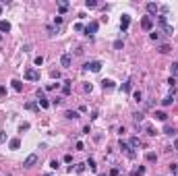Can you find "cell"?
Instances as JSON below:
<instances>
[{
	"instance_id": "cell-1",
	"label": "cell",
	"mask_w": 178,
	"mask_h": 176,
	"mask_svg": "<svg viewBox=\"0 0 178 176\" xmlns=\"http://www.w3.org/2000/svg\"><path fill=\"white\" fill-rule=\"evenodd\" d=\"M158 25L164 29V33H166V35H172V33H174V27H172V25H168L166 15H158Z\"/></svg>"
},
{
	"instance_id": "cell-2",
	"label": "cell",
	"mask_w": 178,
	"mask_h": 176,
	"mask_svg": "<svg viewBox=\"0 0 178 176\" xmlns=\"http://www.w3.org/2000/svg\"><path fill=\"white\" fill-rule=\"evenodd\" d=\"M118 147H120V149L126 153V158H130V160H135V158H137V151L132 149V147H130L126 141H120V145H118Z\"/></svg>"
},
{
	"instance_id": "cell-3",
	"label": "cell",
	"mask_w": 178,
	"mask_h": 176,
	"mask_svg": "<svg viewBox=\"0 0 178 176\" xmlns=\"http://www.w3.org/2000/svg\"><path fill=\"white\" fill-rule=\"evenodd\" d=\"M83 71H91V73H100V71H102V62H100V60H91V62H87L85 67H83Z\"/></svg>"
},
{
	"instance_id": "cell-4",
	"label": "cell",
	"mask_w": 178,
	"mask_h": 176,
	"mask_svg": "<svg viewBox=\"0 0 178 176\" xmlns=\"http://www.w3.org/2000/svg\"><path fill=\"white\" fill-rule=\"evenodd\" d=\"M27 81H39V71L35 69H25V75H23Z\"/></svg>"
},
{
	"instance_id": "cell-5",
	"label": "cell",
	"mask_w": 178,
	"mask_h": 176,
	"mask_svg": "<svg viewBox=\"0 0 178 176\" xmlns=\"http://www.w3.org/2000/svg\"><path fill=\"white\" fill-rule=\"evenodd\" d=\"M141 27H143L145 31H153V17H149V15L143 17V19H141Z\"/></svg>"
},
{
	"instance_id": "cell-6",
	"label": "cell",
	"mask_w": 178,
	"mask_h": 176,
	"mask_svg": "<svg viewBox=\"0 0 178 176\" xmlns=\"http://www.w3.org/2000/svg\"><path fill=\"white\" fill-rule=\"evenodd\" d=\"M71 64H73V54H62L60 56V67L62 69H71Z\"/></svg>"
},
{
	"instance_id": "cell-7",
	"label": "cell",
	"mask_w": 178,
	"mask_h": 176,
	"mask_svg": "<svg viewBox=\"0 0 178 176\" xmlns=\"http://www.w3.org/2000/svg\"><path fill=\"white\" fill-rule=\"evenodd\" d=\"M97 27H100L97 21H89L87 27H85V33H87V35H95V33H97Z\"/></svg>"
},
{
	"instance_id": "cell-8",
	"label": "cell",
	"mask_w": 178,
	"mask_h": 176,
	"mask_svg": "<svg viewBox=\"0 0 178 176\" xmlns=\"http://www.w3.org/2000/svg\"><path fill=\"white\" fill-rule=\"evenodd\" d=\"M37 160H39V158H37V153H31V156H27V158H25L23 168H33V166L37 164Z\"/></svg>"
},
{
	"instance_id": "cell-9",
	"label": "cell",
	"mask_w": 178,
	"mask_h": 176,
	"mask_svg": "<svg viewBox=\"0 0 178 176\" xmlns=\"http://www.w3.org/2000/svg\"><path fill=\"white\" fill-rule=\"evenodd\" d=\"M37 104L41 106V108H50V102H48V97L43 95V91L41 89H37Z\"/></svg>"
},
{
	"instance_id": "cell-10",
	"label": "cell",
	"mask_w": 178,
	"mask_h": 176,
	"mask_svg": "<svg viewBox=\"0 0 178 176\" xmlns=\"http://www.w3.org/2000/svg\"><path fill=\"white\" fill-rule=\"evenodd\" d=\"M128 25H130V17H128V15H122V17H120V31L124 33V31L128 29Z\"/></svg>"
},
{
	"instance_id": "cell-11",
	"label": "cell",
	"mask_w": 178,
	"mask_h": 176,
	"mask_svg": "<svg viewBox=\"0 0 178 176\" xmlns=\"http://www.w3.org/2000/svg\"><path fill=\"white\" fill-rule=\"evenodd\" d=\"M145 8H147L149 17H151V15H158V11H160V6L155 4V2H147V4H145Z\"/></svg>"
},
{
	"instance_id": "cell-12",
	"label": "cell",
	"mask_w": 178,
	"mask_h": 176,
	"mask_svg": "<svg viewBox=\"0 0 178 176\" xmlns=\"http://www.w3.org/2000/svg\"><path fill=\"white\" fill-rule=\"evenodd\" d=\"M102 87H104V91H106V89L110 91V89H114V87H116V83H114L112 79H104V81H102Z\"/></svg>"
},
{
	"instance_id": "cell-13",
	"label": "cell",
	"mask_w": 178,
	"mask_h": 176,
	"mask_svg": "<svg viewBox=\"0 0 178 176\" xmlns=\"http://www.w3.org/2000/svg\"><path fill=\"white\" fill-rule=\"evenodd\" d=\"M73 87H71V81H62V95H71Z\"/></svg>"
},
{
	"instance_id": "cell-14",
	"label": "cell",
	"mask_w": 178,
	"mask_h": 176,
	"mask_svg": "<svg viewBox=\"0 0 178 176\" xmlns=\"http://www.w3.org/2000/svg\"><path fill=\"white\" fill-rule=\"evenodd\" d=\"M64 118H69V120H77V118H79V112H75V110H66V112H64Z\"/></svg>"
},
{
	"instance_id": "cell-15",
	"label": "cell",
	"mask_w": 178,
	"mask_h": 176,
	"mask_svg": "<svg viewBox=\"0 0 178 176\" xmlns=\"http://www.w3.org/2000/svg\"><path fill=\"white\" fill-rule=\"evenodd\" d=\"M132 100H135L137 104H141L143 102V91L141 89H135V91H132Z\"/></svg>"
},
{
	"instance_id": "cell-16",
	"label": "cell",
	"mask_w": 178,
	"mask_h": 176,
	"mask_svg": "<svg viewBox=\"0 0 178 176\" xmlns=\"http://www.w3.org/2000/svg\"><path fill=\"white\" fill-rule=\"evenodd\" d=\"M130 176H145V166H139V168H132Z\"/></svg>"
},
{
	"instance_id": "cell-17",
	"label": "cell",
	"mask_w": 178,
	"mask_h": 176,
	"mask_svg": "<svg viewBox=\"0 0 178 176\" xmlns=\"http://www.w3.org/2000/svg\"><path fill=\"white\" fill-rule=\"evenodd\" d=\"M0 31H2V33L11 31V23H8V21H0Z\"/></svg>"
},
{
	"instance_id": "cell-18",
	"label": "cell",
	"mask_w": 178,
	"mask_h": 176,
	"mask_svg": "<svg viewBox=\"0 0 178 176\" xmlns=\"http://www.w3.org/2000/svg\"><path fill=\"white\" fill-rule=\"evenodd\" d=\"M155 118L162 120V122H166V120H168V114L164 112V110H158V112H155Z\"/></svg>"
},
{
	"instance_id": "cell-19",
	"label": "cell",
	"mask_w": 178,
	"mask_h": 176,
	"mask_svg": "<svg viewBox=\"0 0 178 176\" xmlns=\"http://www.w3.org/2000/svg\"><path fill=\"white\" fill-rule=\"evenodd\" d=\"M145 160H147V162H158V153L147 151V153H145Z\"/></svg>"
},
{
	"instance_id": "cell-20",
	"label": "cell",
	"mask_w": 178,
	"mask_h": 176,
	"mask_svg": "<svg viewBox=\"0 0 178 176\" xmlns=\"http://www.w3.org/2000/svg\"><path fill=\"white\" fill-rule=\"evenodd\" d=\"M8 147L15 151V149H19L21 147V139H11V143H8Z\"/></svg>"
},
{
	"instance_id": "cell-21",
	"label": "cell",
	"mask_w": 178,
	"mask_h": 176,
	"mask_svg": "<svg viewBox=\"0 0 178 176\" xmlns=\"http://www.w3.org/2000/svg\"><path fill=\"white\" fill-rule=\"evenodd\" d=\"M164 133H166V135H170V137H174V135H176V128H174V126H170V124H166V126H164Z\"/></svg>"
},
{
	"instance_id": "cell-22",
	"label": "cell",
	"mask_w": 178,
	"mask_h": 176,
	"mask_svg": "<svg viewBox=\"0 0 178 176\" xmlns=\"http://www.w3.org/2000/svg\"><path fill=\"white\" fill-rule=\"evenodd\" d=\"M11 83H13V89H15V91H23V83H21V81L15 79V81H11Z\"/></svg>"
},
{
	"instance_id": "cell-23",
	"label": "cell",
	"mask_w": 178,
	"mask_h": 176,
	"mask_svg": "<svg viewBox=\"0 0 178 176\" xmlns=\"http://www.w3.org/2000/svg\"><path fill=\"white\" fill-rule=\"evenodd\" d=\"M145 130H147V135H149V137H155V135H158V130H155L151 124H145Z\"/></svg>"
},
{
	"instance_id": "cell-24",
	"label": "cell",
	"mask_w": 178,
	"mask_h": 176,
	"mask_svg": "<svg viewBox=\"0 0 178 176\" xmlns=\"http://www.w3.org/2000/svg\"><path fill=\"white\" fill-rule=\"evenodd\" d=\"M128 145H130V147H132V149H139V147H141V141H139V139H137V137H132V139H130V143H128Z\"/></svg>"
},
{
	"instance_id": "cell-25",
	"label": "cell",
	"mask_w": 178,
	"mask_h": 176,
	"mask_svg": "<svg viewBox=\"0 0 178 176\" xmlns=\"http://www.w3.org/2000/svg\"><path fill=\"white\" fill-rule=\"evenodd\" d=\"M132 120H135L137 126H139V122H143V112H135V114H132Z\"/></svg>"
},
{
	"instance_id": "cell-26",
	"label": "cell",
	"mask_w": 178,
	"mask_h": 176,
	"mask_svg": "<svg viewBox=\"0 0 178 176\" xmlns=\"http://www.w3.org/2000/svg\"><path fill=\"white\" fill-rule=\"evenodd\" d=\"M62 100H64L62 95H56V97H52V102H50V106H60V104H62Z\"/></svg>"
},
{
	"instance_id": "cell-27",
	"label": "cell",
	"mask_w": 178,
	"mask_h": 176,
	"mask_svg": "<svg viewBox=\"0 0 178 176\" xmlns=\"http://www.w3.org/2000/svg\"><path fill=\"white\" fill-rule=\"evenodd\" d=\"M132 89V85H130V81H124L122 85H120V91H130Z\"/></svg>"
},
{
	"instance_id": "cell-28",
	"label": "cell",
	"mask_w": 178,
	"mask_h": 176,
	"mask_svg": "<svg viewBox=\"0 0 178 176\" xmlns=\"http://www.w3.org/2000/svg\"><path fill=\"white\" fill-rule=\"evenodd\" d=\"M149 37H151V41H160V39H162L160 31H151V33H149Z\"/></svg>"
},
{
	"instance_id": "cell-29",
	"label": "cell",
	"mask_w": 178,
	"mask_h": 176,
	"mask_svg": "<svg viewBox=\"0 0 178 176\" xmlns=\"http://www.w3.org/2000/svg\"><path fill=\"white\" fill-rule=\"evenodd\" d=\"M170 73H172V77H174V79L178 77V62H174L172 67H170Z\"/></svg>"
},
{
	"instance_id": "cell-30",
	"label": "cell",
	"mask_w": 178,
	"mask_h": 176,
	"mask_svg": "<svg viewBox=\"0 0 178 176\" xmlns=\"http://www.w3.org/2000/svg\"><path fill=\"white\" fill-rule=\"evenodd\" d=\"M39 106H37V102H27L25 104V110H37Z\"/></svg>"
},
{
	"instance_id": "cell-31",
	"label": "cell",
	"mask_w": 178,
	"mask_h": 176,
	"mask_svg": "<svg viewBox=\"0 0 178 176\" xmlns=\"http://www.w3.org/2000/svg\"><path fill=\"white\" fill-rule=\"evenodd\" d=\"M85 166H89V170H93V172H95V160H93V158H89V160L85 162Z\"/></svg>"
},
{
	"instance_id": "cell-32",
	"label": "cell",
	"mask_w": 178,
	"mask_h": 176,
	"mask_svg": "<svg viewBox=\"0 0 178 176\" xmlns=\"http://www.w3.org/2000/svg\"><path fill=\"white\" fill-rule=\"evenodd\" d=\"M170 50H172V48L168 46V43H162V46H160V54H168Z\"/></svg>"
},
{
	"instance_id": "cell-33",
	"label": "cell",
	"mask_w": 178,
	"mask_h": 176,
	"mask_svg": "<svg viewBox=\"0 0 178 176\" xmlns=\"http://www.w3.org/2000/svg\"><path fill=\"white\" fill-rule=\"evenodd\" d=\"M48 33L54 37V35H58V27H54V25H48Z\"/></svg>"
},
{
	"instance_id": "cell-34",
	"label": "cell",
	"mask_w": 178,
	"mask_h": 176,
	"mask_svg": "<svg viewBox=\"0 0 178 176\" xmlns=\"http://www.w3.org/2000/svg\"><path fill=\"white\" fill-rule=\"evenodd\" d=\"M172 102H174V97H172V95H166V97L162 100V106H170Z\"/></svg>"
},
{
	"instance_id": "cell-35",
	"label": "cell",
	"mask_w": 178,
	"mask_h": 176,
	"mask_svg": "<svg viewBox=\"0 0 178 176\" xmlns=\"http://www.w3.org/2000/svg\"><path fill=\"white\" fill-rule=\"evenodd\" d=\"M75 172H77V174L81 176V174L85 172V164H77V166H75Z\"/></svg>"
},
{
	"instance_id": "cell-36",
	"label": "cell",
	"mask_w": 178,
	"mask_h": 176,
	"mask_svg": "<svg viewBox=\"0 0 178 176\" xmlns=\"http://www.w3.org/2000/svg\"><path fill=\"white\" fill-rule=\"evenodd\" d=\"M58 11L60 13H66V11H69V2H60L58 4Z\"/></svg>"
},
{
	"instance_id": "cell-37",
	"label": "cell",
	"mask_w": 178,
	"mask_h": 176,
	"mask_svg": "<svg viewBox=\"0 0 178 176\" xmlns=\"http://www.w3.org/2000/svg\"><path fill=\"white\" fill-rule=\"evenodd\" d=\"M85 6H87V8H95L97 2H95V0H85Z\"/></svg>"
},
{
	"instance_id": "cell-38",
	"label": "cell",
	"mask_w": 178,
	"mask_h": 176,
	"mask_svg": "<svg viewBox=\"0 0 178 176\" xmlns=\"http://www.w3.org/2000/svg\"><path fill=\"white\" fill-rule=\"evenodd\" d=\"M122 46H124L122 39H116V41H114V50H122Z\"/></svg>"
},
{
	"instance_id": "cell-39",
	"label": "cell",
	"mask_w": 178,
	"mask_h": 176,
	"mask_svg": "<svg viewBox=\"0 0 178 176\" xmlns=\"http://www.w3.org/2000/svg\"><path fill=\"white\" fill-rule=\"evenodd\" d=\"M170 172H172V176H178V166L176 164H170Z\"/></svg>"
},
{
	"instance_id": "cell-40",
	"label": "cell",
	"mask_w": 178,
	"mask_h": 176,
	"mask_svg": "<svg viewBox=\"0 0 178 176\" xmlns=\"http://www.w3.org/2000/svg\"><path fill=\"white\" fill-rule=\"evenodd\" d=\"M58 87H60V83H50L46 89H48V91H54V89H58Z\"/></svg>"
},
{
	"instance_id": "cell-41",
	"label": "cell",
	"mask_w": 178,
	"mask_h": 176,
	"mask_svg": "<svg viewBox=\"0 0 178 176\" xmlns=\"http://www.w3.org/2000/svg\"><path fill=\"white\" fill-rule=\"evenodd\" d=\"M83 89H85L87 93H91V91H93V85H91V83H85V85H83Z\"/></svg>"
},
{
	"instance_id": "cell-42",
	"label": "cell",
	"mask_w": 178,
	"mask_h": 176,
	"mask_svg": "<svg viewBox=\"0 0 178 176\" xmlns=\"http://www.w3.org/2000/svg\"><path fill=\"white\" fill-rule=\"evenodd\" d=\"M58 166H60L58 160H52V162H50V168H52V170H58Z\"/></svg>"
},
{
	"instance_id": "cell-43",
	"label": "cell",
	"mask_w": 178,
	"mask_h": 176,
	"mask_svg": "<svg viewBox=\"0 0 178 176\" xmlns=\"http://www.w3.org/2000/svg\"><path fill=\"white\" fill-rule=\"evenodd\" d=\"M60 23H62V17H60V15H56V17H54V25H56V27H58V25H60Z\"/></svg>"
},
{
	"instance_id": "cell-44",
	"label": "cell",
	"mask_w": 178,
	"mask_h": 176,
	"mask_svg": "<svg viewBox=\"0 0 178 176\" xmlns=\"http://www.w3.org/2000/svg\"><path fill=\"white\" fill-rule=\"evenodd\" d=\"M110 174H112V176H118V174H120V170H118V166H114L112 170H110Z\"/></svg>"
},
{
	"instance_id": "cell-45",
	"label": "cell",
	"mask_w": 178,
	"mask_h": 176,
	"mask_svg": "<svg viewBox=\"0 0 178 176\" xmlns=\"http://www.w3.org/2000/svg\"><path fill=\"white\" fill-rule=\"evenodd\" d=\"M168 85L174 89V87H176V79H174V77H170V79H168Z\"/></svg>"
},
{
	"instance_id": "cell-46",
	"label": "cell",
	"mask_w": 178,
	"mask_h": 176,
	"mask_svg": "<svg viewBox=\"0 0 178 176\" xmlns=\"http://www.w3.org/2000/svg\"><path fill=\"white\" fill-rule=\"evenodd\" d=\"M64 162H66V164L73 162V156H71V153H66V156H64Z\"/></svg>"
},
{
	"instance_id": "cell-47",
	"label": "cell",
	"mask_w": 178,
	"mask_h": 176,
	"mask_svg": "<svg viewBox=\"0 0 178 176\" xmlns=\"http://www.w3.org/2000/svg\"><path fill=\"white\" fill-rule=\"evenodd\" d=\"M100 116V112H97V110H93V112H91V116H89V118H91V120H95Z\"/></svg>"
},
{
	"instance_id": "cell-48",
	"label": "cell",
	"mask_w": 178,
	"mask_h": 176,
	"mask_svg": "<svg viewBox=\"0 0 178 176\" xmlns=\"http://www.w3.org/2000/svg\"><path fill=\"white\" fill-rule=\"evenodd\" d=\"M35 64H37V67H41V64H43V58H41V56H37V58H35Z\"/></svg>"
},
{
	"instance_id": "cell-49",
	"label": "cell",
	"mask_w": 178,
	"mask_h": 176,
	"mask_svg": "<svg viewBox=\"0 0 178 176\" xmlns=\"http://www.w3.org/2000/svg\"><path fill=\"white\" fill-rule=\"evenodd\" d=\"M4 139H6V133H4V130H0V143H4Z\"/></svg>"
},
{
	"instance_id": "cell-50",
	"label": "cell",
	"mask_w": 178,
	"mask_h": 176,
	"mask_svg": "<svg viewBox=\"0 0 178 176\" xmlns=\"http://www.w3.org/2000/svg\"><path fill=\"white\" fill-rule=\"evenodd\" d=\"M29 128V122H23V124H21V133H23V130H27Z\"/></svg>"
},
{
	"instance_id": "cell-51",
	"label": "cell",
	"mask_w": 178,
	"mask_h": 176,
	"mask_svg": "<svg viewBox=\"0 0 178 176\" xmlns=\"http://www.w3.org/2000/svg\"><path fill=\"white\" fill-rule=\"evenodd\" d=\"M75 29H77V31H85V27H83L81 23H77V25H75Z\"/></svg>"
},
{
	"instance_id": "cell-52",
	"label": "cell",
	"mask_w": 178,
	"mask_h": 176,
	"mask_svg": "<svg viewBox=\"0 0 178 176\" xmlns=\"http://www.w3.org/2000/svg\"><path fill=\"white\" fill-rule=\"evenodd\" d=\"M174 149H176V151H178V139H176V141H174Z\"/></svg>"
},
{
	"instance_id": "cell-53",
	"label": "cell",
	"mask_w": 178,
	"mask_h": 176,
	"mask_svg": "<svg viewBox=\"0 0 178 176\" xmlns=\"http://www.w3.org/2000/svg\"><path fill=\"white\" fill-rule=\"evenodd\" d=\"M0 15H2V4H0Z\"/></svg>"
},
{
	"instance_id": "cell-54",
	"label": "cell",
	"mask_w": 178,
	"mask_h": 176,
	"mask_svg": "<svg viewBox=\"0 0 178 176\" xmlns=\"http://www.w3.org/2000/svg\"><path fill=\"white\" fill-rule=\"evenodd\" d=\"M43 176H52V174H43Z\"/></svg>"
},
{
	"instance_id": "cell-55",
	"label": "cell",
	"mask_w": 178,
	"mask_h": 176,
	"mask_svg": "<svg viewBox=\"0 0 178 176\" xmlns=\"http://www.w3.org/2000/svg\"><path fill=\"white\" fill-rule=\"evenodd\" d=\"M97 176H106V174H97Z\"/></svg>"
}]
</instances>
